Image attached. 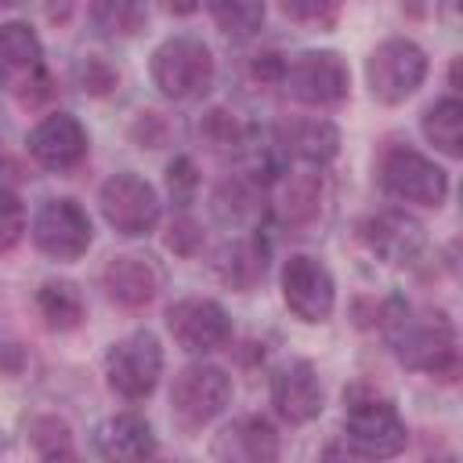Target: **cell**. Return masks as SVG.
<instances>
[{
    "instance_id": "6da1fadb",
    "label": "cell",
    "mask_w": 463,
    "mask_h": 463,
    "mask_svg": "<svg viewBox=\"0 0 463 463\" xmlns=\"http://www.w3.org/2000/svg\"><path fill=\"white\" fill-rule=\"evenodd\" d=\"M383 329L391 336V347L398 362L412 373L441 376L452 380L459 369V347H456V329L445 311H423L412 315L405 304L391 300L383 307Z\"/></svg>"
},
{
    "instance_id": "7a4b0ae2",
    "label": "cell",
    "mask_w": 463,
    "mask_h": 463,
    "mask_svg": "<svg viewBox=\"0 0 463 463\" xmlns=\"http://www.w3.org/2000/svg\"><path fill=\"white\" fill-rule=\"evenodd\" d=\"M213 54L195 36H170L152 51V83L170 101H192L213 87Z\"/></svg>"
},
{
    "instance_id": "3957f363",
    "label": "cell",
    "mask_w": 463,
    "mask_h": 463,
    "mask_svg": "<svg viewBox=\"0 0 463 463\" xmlns=\"http://www.w3.org/2000/svg\"><path fill=\"white\" fill-rule=\"evenodd\" d=\"M228 402H232V380L221 365L192 362L174 376L170 416H174V427L184 434H195L206 423H213L228 409Z\"/></svg>"
},
{
    "instance_id": "277c9868",
    "label": "cell",
    "mask_w": 463,
    "mask_h": 463,
    "mask_svg": "<svg viewBox=\"0 0 463 463\" xmlns=\"http://www.w3.org/2000/svg\"><path fill=\"white\" fill-rule=\"evenodd\" d=\"M344 441L351 445L354 456L365 459H387L398 456L409 441L405 420L394 409L391 398H376V394H351L347 398V412H344Z\"/></svg>"
},
{
    "instance_id": "5b68a950",
    "label": "cell",
    "mask_w": 463,
    "mask_h": 463,
    "mask_svg": "<svg viewBox=\"0 0 463 463\" xmlns=\"http://www.w3.org/2000/svg\"><path fill=\"white\" fill-rule=\"evenodd\" d=\"M423 80H427V54L416 40L391 36L376 43L365 58V83L380 105H402L420 90Z\"/></svg>"
},
{
    "instance_id": "8992f818",
    "label": "cell",
    "mask_w": 463,
    "mask_h": 463,
    "mask_svg": "<svg viewBox=\"0 0 463 463\" xmlns=\"http://www.w3.org/2000/svg\"><path fill=\"white\" fill-rule=\"evenodd\" d=\"M282 90L300 105H336L347 98L351 72L336 51H300L293 58H282Z\"/></svg>"
},
{
    "instance_id": "52a82bcc",
    "label": "cell",
    "mask_w": 463,
    "mask_h": 463,
    "mask_svg": "<svg viewBox=\"0 0 463 463\" xmlns=\"http://www.w3.org/2000/svg\"><path fill=\"white\" fill-rule=\"evenodd\" d=\"M105 376L109 387L127 398V402H141L156 391L159 376H163V347L159 336L152 329H137L123 340H116L105 354Z\"/></svg>"
},
{
    "instance_id": "ba28073f",
    "label": "cell",
    "mask_w": 463,
    "mask_h": 463,
    "mask_svg": "<svg viewBox=\"0 0 463 463\" xmlns=\"http://www.w3.org/2000/svg\"><path fill=\"white\" fill-rule=\"evenodd\" d=\"M33 242L51 260H80L94 242V224L76 199H43L33 213Z\"/></svg>"
},
{
    "instance_id": "9c48e42d",
    "label": "cell",
    "mask_w": 463,
    "mask_h": 463,
    "mask_svg": "<svg viewBox=\"0 0 463 463\" xmlns=\"http://www.w3.org/2000/svg\"><path fill=\"white\" fill-rule=\"evenodd\" d=\"M380 188L402 203L441 206L449 195V174L409 145H394L380 159Z\"/></svg>"
},
{
    "instance_id": "30bf717a",
    "label": "cell",
    "mask_w": 463,
    "mask_h": 463,
    "mask_svg": "<svg viewBox=\"0 0 463 463\" xmlns=\"http://www.w3.org/2000/svg\"><path fill=\"white\" fill-rule=\"evenodd\" d=\"M101 217L119 235H148L159 224V195L156 188L137 174H112L98 192Z\"/></svg>"
},
{
    "instance_id": "8fae6325",
    "label": "cell",
    "mask_w": 463,
    "mask_h": 463,
    "mask_svg": "<svg viewBox=\"0 0 463 463\" xmlns=\"http://www.w3.org/2000/svg\"><path fill=\"white\" fill-rule=\"evenodd\" d=\"M282 300L286 307L315 326V322H326L336 307V282L329 275V268L318 260V257H307V253H293L286 264H282Z\"/></svg>"
},
{
    "instance_id": "7c38bea8",
    "label": "cell",
    "mask_w": 463,
    "mask_h": 463,
    "mask_svg": "<svg viewBox=\"0 0 463 463\" xmlns=\"http://www.w3.org/2000/svg\"><path fill=\"white\" fill-rule=\"evenodd\" d=\"M166 329L174 344L188 354H210L221 351L232 340V318L217 300L206 297H184L166 307Z\"/></svg>"
},
{
    "instance_id": "4fadbf2b",
    "label": "cell",
    "mask_w": 463,
    "mask_h": 463,
    "mask_svg": "<svg viewBox=\"0 0 463 463\" xmlns=\"http://www.w3.org/2000/svg\"><path fill=\"white\" fill-rule=\"evenodd\" d=\"M25 145H29V156H33L43 170H54V174H65V170H72V166H80V163L87 159V130H83V123H80L76 116H69V112H51V116H43V119L29 130Z\"/></svg>"
},
{
    "instance_id": "5bb4252c",
    "label": "cell",
    "mask_w": 463,
    "mask_h": 463,
    "mask_svg": "<svg viewBox=\"0 0 463 463\" xmlns=\"http://www.w3.org/2000/svg\"><path fill=\"white\" fill-rule=\"evenodd\" d=\"M271 405L293 427L318 420V412L326 405V394H322V380H318L315 365L304 362V358L282 362L271 373Z\"/></svg>"
},
{
    "instance_id": "9a60e30c",
    "label": "cell",
    "mask_w": 463,
    "mask_h": 463,
    "mask_svg": "<svg viewBox=\"0 0 463 463\" xmlns=\"http://www.w3.org/2000/svg\"><path fill=\"white\" fill-rule=\"evenodd\" d=\"M365 250L383 264H412L423 253V224L405 210H380L358 228Z\"/></svg>"
},
{
    "instance_id": "2e32d148",
    "label": "cell",
    "mask_w": 463,
    "mask_h": 463,
    "mask_svg": "<svg viewBox=\"0 0 463 463\" xmlns=\"http://www.w3.org/2000/svg\"><path fill=\"white\" fill-rule=\"evenodd\" d=\"M213 459L228 463H271L279 459V434L264 416H242L228 423L213 441Z\"/></svg>"
},
{
    "instance_id": "e0dca14e",
    "label": "cell",
    "mask_w": 463,
    "mask_h": 463,
    "mask_svg": "<svg viewBox=\"0 0 463 463\" xmlns=\"http://www.w3.org/2000/svg\"><path fill=\"white\" fill-rule=\"evenodd\" d=\"M94 452L112 463H130V459H148L156 456V434L145 416L137 412H116L94 430Z\"/></svg>"
},
{
    "instance_id": "ac0fdd59",
    "label": "cell",
    "mask_w": 463,
    "mask_h": 463,
    "mask_svg": "<svg viewBox=\"0 0 463 463\" xmlns=\"http://www.w3.org/2000/svg\"><path fill=\"white\" fill-rule=\"evenodd\" d=\"M101 279H105V293L123 307H145L159 289V271L152 268L148 257H137V253L112 257Z\"/></svg>"
},
{
    "instance_id": "d6986e66",
    "label": "cell",
    "mask_w": 463,
    "mask_h": 463,
    "mask_svg": "<svg viewBox=\"0 0 463 463\" xmlns=\"http://www.w3.org/2000/svg\"><path fill=\"white\" fill-rule=\"evenodd\" d=\"M213 271L224 286L246 293L253 289L264 271H268V242L260 239V232L253 235H242V239H232L217 250V260H213Z\"/></svg>"
},
{
    "instance_id": "ffe728a7",
    "label": "cell",
    "mask_w": 463,
    "mask_h": 463,
    "mask_svg": "<svg viewBox=\"0 0 463 463\" xmlns=\"http://www.w3.org/2000/svg\"><path fill=\"white\" fill-rule=\"evenodd\" d=\"M286 156L307 163V166H326L336 159L340 152V130L329 123V119H318V116H307V119H293L282 134H279Z\"/></svg>"
},
{
    "instance_id": "44dd1931",
    "label": "cell",
    "mask_w": 463,
    "mask_h": 463,
    "mask_svg": "<svg viewBox=\"0 0 463 463\" xmlns=\"http://www.w3.org/2000/svg\"><path fill=\"white\" fill-rule=\"evenodd\" d=\"M36 72H43L40 36L25 22H4L0 25V76H7L18 87Z\"/></svg>"
},
{
    "instance_id": "7402d4cb",
    "label": "cell",
    "mask_w": 463,
    "mask_h": 463,
    "mask_svg": "<svg viewBox=\"0 0 463 463\" xmlns=\"http://www.w3.org/2000/svg\"><path fill=\"white\" fill-rule=\"evenodd\" d=\"M210 213L224 228H242L260 213V184L250 177H228L210 195Z\"/></svg>"
},
{
    "instance_id": "603a6c76",
    "label": "cell",
    "mask_w": 463,
    "mask_h": 463,
    "mask_svg": "<svg viewBox=\"0 0 463 463\" xmlns=\"http://www.w3.org/2000/svg\"><path fill=\"white\" fill-rule=\"evenodd\" d=\"M420 130L438 152H445L449 159H459L463 156V105H459V98L449 94V98H438L434 105H427L420 116Z\"/></svg>"
},
{
    "instance_id": "cb8c5ba5",
    "label": "cell",
    "mask_w": 463,
    "mask_h": 463,
    "mask_svg": "<svg viewBox=\"0 0 463 463\" xmlns=\"http://www.w3.org/2000/svg\"><path fill=\"white\" fill-rule=\"evenodd\" d=\"M36 311H40L47 329L69 333V329H76L83 322V297H80V289L72 282H61V279L58 282H43L36 289Z\"/></svg>"
},
{
    "instance_id": "d4e9b609",
    "label": "cell",
    "mask_w": 463,
    "mask_h": 463,
    "mask_svg": "<svg viewBox=\"0 0 463 463\" xmlns=\"http://www.w3.org/2000/svg\"><path fill=\"white\" fill-rule=\"evenodd\" d=\"M90 22L101 36L127 40V36H137L145 29L148 4L145 0H90Z\"/></svg>"
},
{
    "instance_id": "484cf974",
    "label": "cell",
    "mask_w": 463,
    "mask_h": 463,
    "mask_svg": "<svg viewBox=\"0 0 463 463\" xmlns=\"http://www.w3.org/2000/svg\"><path fill=\"white\" fill-rule=\"evenodd\" d=\"M210 18L228 40H250L264 25V0H210Z\"/></svg>"
},
{
    "instance_id": "4316f807",
    "label": "cell",
    "mask_w": 463,
    "mask_h": 463,
    "mask_svg": "<svg viewBox=\"0 0 463 463\" xmlns=\"http://www.w3.org/2000/svg\"><path fill=\"white\" fill-rule=\"evenodd\" d=\"M250 130L253 127H246V123H239L232 112H224V109H213V112H206L203 116V123H199V134H203V141L213 148V152H228V156H242V148H246V141H250Z\"/></svg>"
},
{
    "instance_id": "83f0119b",
    "label": "cell",
    "mask_w": 463,
    "mask_h": 463,
    "mask_svg": "<svg viewBox=\"0 0 463 463\" xmlns=\"http://www.w3.org/2000/svg\"><path fill=\"white\" fill-rule=\"evenodd\" d=\"M318 199H322V181L318 174H300L286 181L282 192V221L286 224H307L318 213Z\"/></svg>"
},
{
    "instance_id": "f1b7e54d",
    "label": "cell",
    "mask_w": 463,
    "mask_h": 463,
    "mask_svg": "<svg viewBox=\"0 0 463 463\" xmlns=\"http://www.w3.org/2000/svg\"><path fill=\"white\" fill-rule=\"evenodd\" d=\"M29 445L36 449V456L43 459H72V434L69 423L58 416H36L29 423Z\"/></svg>"
},
{
    "instance_id": "f546056e",
    "label": "cell",
    "mask_w": 463,
    "mask_h": 463,
    "mask_svg": "<svg viewBox=\"0 0 463 463\" xmlns=\"http://www.w3.org/2000/svg\"><path fill=\"white\" fill-rule=\"evenodd\" d=\"M72 80H76V87L83 90V94H90V98H101V94H109L116 83H119V72L105 61V58H94V54H87V58H80L76 61V69H72Z\"/></svg>"
},
{
    "instance_id": "4dcf8cb0",
    "label": "cell",
    "mask_w": 463,
    "mask_h": 463,
    "mask_svg": "<svg viewBox=\"0 0 463 463\" xmlns=\"http://www.w3.org/2000/svg\"><path fill=\"white\" fill-rule=\"evenodd\" d=\"M195 192H199V170H195V163L188 156H174L166 163V195H170V203L184 210L195 199Z\"/></svg>"
},
{
    "instance_id": "1f68e13d",
    "label": "cell",
    "mask_w": 463,
    "mask_h": 463,
    "mask_svg": "<svg viewBox=\"0 0 463 463\" xmlns=\"http://www.w3.org/2000/svg\"><path fill=\"white\" fill-rule=\"evenodd\" d=\"M279 7L300 22V25H315V29H329L340 14V0H279Z\"/></svg>"
},
{
    "instance_id": "d6a6232c",
    "label": "cell",
    "mask_w": 463,
    "mask_h": 463,
    "mask_svg": "<svg viewBox=\"0 0 463 463\" xmlns=\"http://www.w3.org/2000/svg\"><path fill=\"white\" fill-rule=\"evenodd\" d=\"M22 232H25V206L11 188L0 184V253L11 250L22 239Z\"/></svg>"
},
{
    "instance_id": "836d02e7",
    "label": "cell",
    "mask_w": 463,
    "mask_h": 463,
    "mask_svg": "<svg viewBox=\"0 0 463 463\" xmlns=\"http://www.w3.org/2000/svg\"><path fill=\"white\" fill-rule=\"evenodd\" d=\"M166 250L177 253V257H195L203 250V228L184 213L174 217L170 228H166Z\"/></svg>"
},
{
    "instance_id": "e575fe53",
    "label": "cell",
    "mask_w": 463,
    "mask_h": 463,
    "mask_svg": "<svg viewBox=\"0 0 463 463\" xmlns=\"http://www.w3.org/2000/svg\"><path fill=\"white\" fill-rule=\"evenodd\" d=\"M166 134H170V127H166V119H163L159 112H141V116L134 119V127H130V137H134L141 148H159V145H166Z\"/></svg>"
},
{
    "instance_id": "d590c367",
    "label": "cell",
    "mask_w": 463,
    "mask_h": 463,
    "mask_svg": "<svg viewBox=\"0 0 463 463\" xmlns=\"http://www.w3.org/2000/svg\"><path fill=\"white\" fill-rule=\"evenodd\" d=\"M0 365L18 369V365H22V351H18L14 344H0Z\"/></svg>"
},
{
    "instance_id": "8d00e7d4",
    "label": "cell",
    "mask_w": 463,
    "mask_h": 463,
    "mask_svg": "<svg viewBox=\"0 0 463 463\" xmlns=\"http://www.w3.org/2000/svg\"><path fill=\"white\" fill-rule=\"evenodd\" d=\"M163 4H166L170 14H192L199 7V0H163Z\"/></svg>"
},
{
    "instance_id": "74e56055",
    "label": "cell",
    "mask_w": 463,
    "mask_h": 463,
    "mask_svg": "<svg viewBox=\"0 0 463 463\" xmlns=\"http://www.w3.org/2000/svg\"><path fill=\"white\" fill-rule=\"evenodd\" d=\"M22 0H0V11H7V7H18Z\"/></svg>"
}]
</instances>
